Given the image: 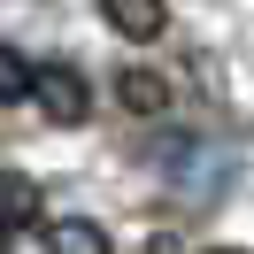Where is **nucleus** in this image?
Masks as SVG:
<instances>
[{"label":"nucleus","instance_id":"nucleus-1","mask_svg":"<svg viewBox=\"0 0 254 254\" xmlns=\"http://www.w3.org/2000/svg\"><path fill=\"white\" fill-rule=\"evenodd\" d=\"M31 100H39V116H47V124H85V116H93V85H85L69 62L31 69Z\"/></svg>","mask_w":254,"mask_h":254},{"label":"nucleus","instance_id":"nucleus-2","mask_svg":"<svg viewBox=\"0 0 254 254\" xmlns=\"http://www.w3.org/2000/svg\"><path fill=\"white\" fill-rule=\"evenodd\" d=\"M100 16H108L124 39H162L170 8H162V0H100Z\"/></svg>","mask_w":254,"mask_h":254},{"label":"nucleus","instance_id":"nucleus-3","mask_svg":"<svg viewBox=\"0 0 254 254\" xmlns=\"http://www.w3.org/2000/svg\"><path fill=\"white\" fill-rule=\"evenodd\" d=\"M47 254H108V231L93 216H54L47 223Z\"/></svg>","mask_w":254,"mask_h":254},{"label":"nucleus","instance_id":"nucleus-4","mask_svg":"<svg viewBox=\"0 0 254 254\" xmlns=\"http://www.w3.org/2000/svg\"><path fill=\"white\" fill-rule=\"evenodd\" d=\"M23 223H39V185L0 170V231H23Z\"/></svg>","mask_w":254,"mask_h":254},{"label":"nucleus","instance_id":"nucleus-5","mask_svg":"<svg viewBox=\"0 0 254 254\" xmlns=\"http://www.w3.org/2000/svg\"><path fill=\"white\" fill-rule=\"evenodd\" d=\"M116 93H124L131 116H162V108H170V85H162L154 69H124V85H116Z\"/></svg>","mask_w":254,"mask_h":254},{"label":"nucleus","instance_id":"nucleus-6","mask_svg":"<svg viewBox=\"0 0 254 254\" xmlns=\"http://www.w3.org/2000/svg\"><path fill=\"white\" fill-rule=\"evenodd\" d=\"M8 100H31V62L0 39V108H8Z\"/></svg>","mask_w":254,"mask_h":254},{"label":"nucleus","instance_id":"nucleus-7","mask_svg":"<svg viewBox=\"0 0 254 254\" xmlns=\"http://www.w3.org/2000/svg\"><path fill=\"white\" fill-rule=\"evenodd\" d=\"M0 254H8V247H0Z\"/></svg>","mask_w":254,"mask_h":254}]
</instances>
